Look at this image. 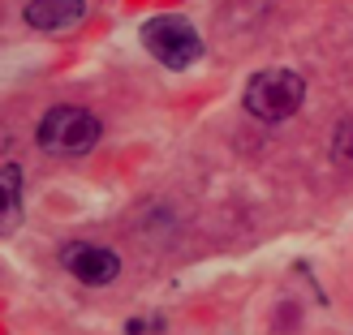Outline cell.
I'll use <instances>...</instances> for the list:
<instances>
[{"label": "cell", "instance_id": "277c9868", "mask_svg": "<svg viewBox=\"0 0 353 335\" xmlns=\"http://www.w3.org/2000/svg\"><path fill=\"white\" fill-rule=\"evenodd\" d=\"M61 262H65V271L74 275L78 284H86V288H103V284H112V279L121 275V258L112 250H103V245H91V241L65 245Z\"/></svg>", "mask_w": 353, "mask_h": 335}, {"label": "cell", "instance_id": "52a82bcc", "mask_svg": "<svg viewBox=\"0 0 353 335\" xmlns=\"http://www.w3.org/2000/svg\"><path fill=\"white\" fill-rule=\"evenodd\" d=\"M332 160H341L345 168H353V120H345V125L336 129V138H332Z\"/></svg>", "mask_w": 353, "mask_h": 335}, {"label": "cell", "instance_id": "5b68a950", "mask_svg": "<svg viewBox=\"0 0 353 335\" xmlns=\"http://www.w3.org/2000/svg\"><path fill=\"white\" fill-rule=\"evenodd\" d=\"M26 26L43 34H65L86 17V0H30L26 5Z\"/></svg>", "mask_w": 353, "mask_h": 335}, {"label": "cell", "instance_id": "7a4b0ae2", "mask_svg": "<svg viewBox=\"0 0 353 335\" xmlns=\"http://www.w3.org/2000/svg\"><path fill=\"white\" fill-rule=\"evenodd\" d=\"M138 39H143V47L164 69H172V74H185V69H194L203 56V34L181 13H160V17H151V22H143Z\"/></svg>", "mask_w": 353, "mask_h": 335}, {"label": "cell", "instance_id": "8992f818", "mask_svg": "<svg viewBox=\"0 0 353 335\" xmlns=\"http://www.w3.org/2000/svg\"><path fill=\"white\" fill-rule=\"evenodd\" d=\"M22 224V168L0 164V233H17Z\"/></svg>", "mask_w": 353, "mask_h": 335}, {"label": "cell", "instance_id": "6da1fadb", "mask_svg": "<svg viewBox=\"0 0 353 335\" xmlns=\"http://www.w3.org/2000/svg\"><path fill=\"white\" fill-rule=\"evenodd\" d=\"M245 112L263 125H280V120H289L297 108L306 103V78L297 74V69H259V74L245 82Z\"/></svg>", "mask_w": 353, "mask_h": 335}, {"label": "cell", "instance_id": "3957f363", "mask_svg": "<svg viewBox=\"0 0 353 335\" xmlns=\"http://www.w3.org/2000/svg\"><path fill=\"white\" fill-rule=\"evenodd\" d=\"M34 138H39V147L48 155L78 160V155H86V151L99 142V116L86 112V108H78V103H57V108L43 112Z\"/></svg>", "mask_w": 353, "mask_h": 335}]
</instances>
